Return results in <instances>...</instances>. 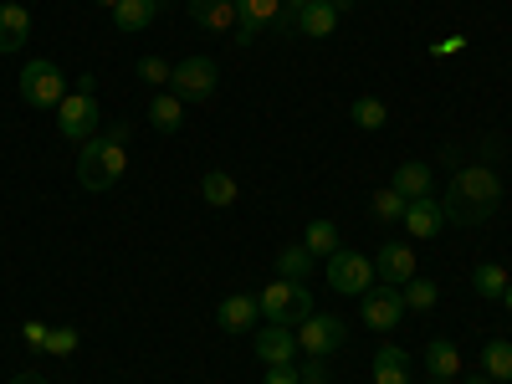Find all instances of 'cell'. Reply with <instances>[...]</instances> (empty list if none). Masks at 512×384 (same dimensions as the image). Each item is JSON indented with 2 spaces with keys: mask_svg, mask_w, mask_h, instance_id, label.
Returning <instances> with one entry per match:
<instances>
[{
  "mask_svg": "<svg viewBox=\"0 0 512 384\" xmlns=\"http://www.w3.org/2000/svg\"><path fill=\"white\" fill-rule=\"evenodd\" d=\"M308 6H313V0H282V16H277V31H282V36H292L297 16H303Z\"/></svg>",
  "mask_w": 512,
  "mask_h": 384,
  "instance_id": "33",
  "label": "cell"
},
{
  "mask_svg": "<svg viewBox=\"0 0 512 384\" xmlns=\"http://www.w3.org/2000/svg\"><path fill=\"white\" fill-rule=\"evenodd\" d=\"M11 384H47V379H41L36 369H21V374H11Z\"/></svg>",
  "mask_w": 512,
  "mask_h": 384,
  "instance_id": "38",
  "label": "cell"
},
{
  "mask_svg": "<svg viewBox=\"0 0 512 384\" xmlns=\"http://www.w3.org/2000/svg\"><path fill=\"white\" fill-rule=\"evenodd\" d=\"M67 98V77H62V67L57 62H26L21 67V103H31V108H57Z\"/></svg>",
  "mask_w": 512,
  "mask_h": 384,
  "instance_id": "7",
  "label": "cell"
},
{
  "mask_svg": "<svg viewBox=\"0 0 512 384\" xmlns=\"http://www.w3.org/2000/svg\"><path fill=\"white\" fill-rule=\"evenodd\" d=\"M21 338H26L31 349H47V323H41V318H26V323H21Z\"/></svg>",
  "mask_w": 512,
  "mask_h": 384,
  "instance_id": "34",
  "label": "cell"
},
{
  "mask_svg": "<svg viewBox=\"0 0 512 384\" xmlns=\"http://www.w3.org/2000/svg\"><path fill=\"white\" fill-rule=\"evenodd\" d=\"M52 113H57V134H62V139H72V144L98 139L103 113H98V98H93V77H82V82H77V88H72Z\"/></svg>",
  "mask_w": 512,
  "mask_h": 384,
  "instance_id": "3",
  "label": "cell"
},
{
  "mask_svg": "<svg viewBox=\"0 0 512 384\" xmlns=\"http://www.w3.org/2000/svg\"><path fill=\"white\" fill-rule=\"evenodd\" d=\"M139 82H149V88H169V77H175V62H164V57H139Z\"/></svg>",
  "mask_w": 512,
  "mask_h": 384,
  "instance_id": "32",
  "label": "cell"
},
{
  "mask_svg": "<svg viewBox=\"0 0 512 384\" xmlns=\"http://www.w3.org/2000/svg\"><path fill=\"white\" fill-rule=\"evenodd\" d=\"M277 16H282V0H236V31H231V41H236V47H251L256 31L277 26Z\"/></svg>",
  "mask_w": 512,
  "mask_h": 384,
  "instance_id": "11",
  "label": "cell"
},
{
  "mask_svg": "<svg viewBox=\"0 0 512 384\" xmlns=\"http://www.w3.org/2000/svg\"><path fill=\"white\" fill-rule=\"evenodd\" d=\"M313 267H318V256H313L303 241H292V246H282V251H277V277H287V282L313 277Z\"/></svg>",
  "mask_w": 512,
  "mask_h": 384,
  "instance_id": "20",
  "label": "cell"
},
{
  "mask_svg": "<svg viewBox=\"0 0 512 384\" xmlns=\"http://www.w3.org/2000/svg\"><path fill=\"white\" fill-rule=\"evenodd\" d=\"M420 364L431 369V379H456L461 374V354H456V344H446V338H431L425 354H420Z\"/></svg>",
  "mask_w": 512,
  "mask_h": 384,
  "instance_id": "19",
  "label": "cell"
},
{
  "mask_svg": "<svg viewBox=\"0 0 512 384\" xmlns=\"http://www.w3.org/2000/svg\"><path fill=\"white\" fill-rule=\"evenodd\" d=\"M221 88V67L210 57H185L175 62V77H169V93H175L180 103H210Z\"/></svg>",
  "mask_w": 512,
  "mask_h": 384,
  "instance_id": "5",
  "label": "cell"
},
{
  "mask_svg": "<svg viewBox=\"0 0 512 384\" xmlns=\"http://www.w3.org/2000/svg\"><path fill=\"white\" fill-rule=\"evenodd\" d=\"M0 6H6V0H0Z\"/></svg>",
  "mask_w": 512,
  "mask_h": 384,
  "instance_id": "44",
  "label": "cell"
},
{
  "mask_svg": "<svg viewBox=\"0 0 512 384\" xmlns=\"http://www.w3.org/2000/svg\"><path fill=\"white\" fill-rule=\"evenodd\" d=\"M98 6H108V11H113V6H118V0H98Z\"/></svg>",
  "mask_w": 512,
  "mask_h": 384,
  "instance_id": "41",
  "label": "cell"
},
{
  "mask_svg": "<svg viewBox=\"0 0 512 384\" xmlns=\"http://www.w3.org/2000/svg\"><path fill=\"white\" fill-rule=\"evenodd\" d=\"M349 6L344 0H313V6L297 16V26H292V36H308V41H323V36H333L338 31V16H344Z\"/></svg>",
  "mask_w": 512,
  "mask_h": 384,
  "instance_id": "14",
  "label": "cell"
},
{
  "mask_svg": "<svg viewBox=\"0 0 512 384\" xmlns=\"http://www.w3.org/2000/svg\"><path fill=\"white\" fill-rule=\"evenodd\" d=\"M77 344H82V333L72 323H57V328H47V349H41V354L67 359V354H77Z\"/></svg>",
  "mask_w": 512,
  "mask_h": 384,
  "instance_id": "31",
  "label": "cell"
},
{
  "mask_svg": "<svg viewBox=\"0 0 512 384\" xmlns=\"http://www.w3.org/2000/svg\"><path fill=\"white\" fill-rule=\"evenodd\" d=\"M256 303H262V318H267V323H282V328L313 318V292H308V282L277 277V282H267L262 292H256Z\"/></svg>",
  "mask_w": 512,
  "mask_h": 384,
  "instance_id": "4",
  "label": "cell"
},
{
  "mask_svg": "<svg viewBox=\"0 0 512 384\" xmlns=\"http://www.w3.org/2000/svg\"><path fill=\"white\" fill-rule=\"evenodd\" d=\"M303 246H308L313 256H333V251H338V226H333V221H313V226L303 231Z\"/></svg>",
  "mask_w": 512,
  "mask_h": 384,
  "instance_id": "29",
  "label": "cell"
},
{
  "mask_svg": "<svg viewBox=\"0 0 512 384\" xmlns=\"http://www.w3.org/2000/svg\"><path fill=\"white\" fill-rule=\"evenodd\" d=\"M369 374H374V384H410V354H405L400 344H384V349L374 354Z\"/></svg>",
  "mask_w": 512,
  "mask_h": 384,
  "instance_id": "18",
  "label": "cell"
},
{
  "mask_svg": "<svg viewBox=\"0 0 512 384\" xmlns=\"http://www.w3.org/2000/svg\"><path fill=\"white\" fill-rule=\"evenodd\" d=\"M405 205H410V200L390 185V190H379V195L369 200V216H374L379 226H390V221H405Z\"/></svg>",
  "mask_w": 512,
  "mask_h": 384,
  "instance_id": "28",
  "label": "cell"
},
{
  "mask_svg": "<svg viewBox=\"0 0 512 384\" xmlns=\"http://www.w3.org/2000/svg\"><path fill=\"white\" fill-rule=\"evenodd\" d=\"M502 303H507V313H512V282H507V292H502Z\"/></svg>",
  "mask_w": 512,
  "mask_h": 384,
  "instance_id": "40",
  "label": "cell"
},
{
  "mask_svg": "<svg viewBox=\"0 0 512 384\" xmlns=\"http://www.w3.org/2000/svg\"><path fill=\"white\" fill-rule=\"evenodd\" d=\"M154 16H159V0H118V6H113L118 31H144Z\"/></svg>",
  "mask_w": 512,
  "mask_h": 384,
  "instance_id": "24",
  "label": "cell"
},
{
  "mask_svg": "<svg viewBox=\"0 0 512 384\" xmlns=\"http://www.w3.org/2000/svg\"><path fill=\"white\" fill-rule=\"evenodd\" d=\"M461 384H492V379L487 374H472V379H461Z\"/></svg>",
  "mask_w": 512,
  "mask_h": 384,
  "instance_id": "39",
  "label": "cell"
},
{
  "mask_svg": "<svg viewBox=\"0 0 512 384\" xmlns=\"http://www.w3.org/2000/svg\"><path fill=\"white\" fill-rule=\"evenodd\" d=\"M482 374H487L492 384H497V379H502V384L512 379V338H492V344L482 349Z\"/></svg>",
  "mask_w": 512,
  "mask_h": 384,
  "instance_id": "26",
  "label": "cell"
},
{
  "mask_svg": "<svg viewBox=\"0 0 512 384\" xmlns=\"http://www.w3.org/2000/svg\"><path fill=\"white\" fill-rule=\"evenodd\" d=\"M267 384H303V379H297V364H282V369H267Z\"/></svg>",
  "mask_w": 512,
  "mask_h": 384,
  "instance_id": "36",
  "label": "cell"
},
{
  "mask_svg": "<svg viewBox=\"0 0 512 384\" xmlns=\"http://www.w3.org/2000/svg\"><path fill=\"white\" fill-rule=\"evenodd\" d=\"M461 47H466V36H446V41H436L431 52H436V57H451V52H461Z\"/></svg>",
  "mask_w": 512,
  "mask_h": 384,
  "instance_id": "37",
  "label": "cell"
},
{
  "mask_svg": "<svg viewBox=\"0 0 512 384\" xmlns=\"http://www.w3.org/2000/svg\"><path fill=\"white\" fill-rule=\"evenodd\" d=\"M149 123L159 128V134H180V128H185V103L175 93H159L149 103Z\"/></svg>",
  "mask_w": 512,
  "mask_h": 384,
  "instance_id": "21",
  "label": "cell"
},
{
  "mask_svg": "<svg viewBox=\"0 0 512 384\" xmlns=\"http://www.w3.org/2000/svg\"><path fill=\"white\" fill-rule=\"evenodd\" d=\"M507 282H512V277H507L497 262H477V267H472V292H477V297H492V303H502Z\"/></svg>",
  "mask_w": 512,
  "mask_h": 384,
  "instance_id": "27",
  "label": "cell"
},
{
  "mask_svg": "<svg viewBox=\"0 0 512 384\" xmlns=\"http://www.w3.org/2000/svg\"><path fill=\"white\" fill-rule=\"evenodd\" d=\"M425 384H451V379H425Z\"/></svg>",
  "mask_w": 512,
  "mask_h": 384,
  "instance_id": "42",
  "label": "cell"
},
{
  "mask_svg": "<svg viewBox=\"0 0 512 384\" xmlns=\"http://www.w3.org/2000/svg\"><path fill=\"white\" fill-rule=\"evenodd\" d=\"M190 21L200 31H236V0H190Z\"/></svg>",
  "mask_w": 512,
  "mask_h": 384,
  "instance_id": "17",
  "label": "cell"
},
{
  "mask_svg": "<svg viewBox=\"0 0 512 384\" xmlns=\"http://www.w3.org/2000/svg\"><path fill=\"white\" fill-rule=\"evenodd\" d=\"M256 318H262L256 292H236V297H226V303L216 308V323H221L226 333H246V328H256Z\"/></svg>",
  "mask_w": 512,
  "mask_h": 384,
  "instance_id": "15",
  "label": "cell"
},
{
  "mask_svg": "<svg viewBox=\"0 0 512 384\" xmlns=\"http://www.w3.org/2000/svg\"><path fill=\"white\" fill-rule=\"evenodd\" d=\"M297 333L282 328V323H262L256 328V359H262L267 369H282V364H297Z\"/></svg>",
  "mask_w": 512,
  "mask_h": 384,
  "instance_id": "12",
  "label": "cell"
},
{
  "mask_svg": "<svg viewBox=\"0 0 512 384\" xmlns=\"http://www.w3.org/2000/svg\"><path fill=\"white\" fill-rule=\"evenodd\" d=\"M349 118H354L359 128H369V134H374V128H384V123H390V108H384L379 98H354Z\"/></svg>",
  "mask_w": 512,
  "mask_h": 384,
  "instance_id": "30",
  "label": "cell"
},
{
  "mask_svg": "<svg viewBox=\"0 0 512 384\" xmlns=\"http://www.w3.org/2000/svg\"><path fill=\"white\" fill-rule=\"evenodd\" d=\"M26 36H31V16H26V6L21 0H6L0 6V52H21L26 47Z\"/></svg>",
  "mask_w": 512,
  "mask_h": 384,
  "instance_id": "16",
  "label": "cell"
},
{
  "mask_svg": "<svg viewBox=\"0 0 512 384\" xmlns=\"http://www.w3.org/2000/svg\"><path fill=\"white\" fill-rule=\"evenodd\" d=\"M123 169H128V149L118 144V139H108V134H98V139H88L82 144V154H77V185L82 190H113L118 180H123Z\"/></svg>",
  "mask_w": 512,
  "mask_h": 384,
  "instance_id": "2",
  "label": "cell"
},
{
  "mask_svg": "<svg viewBox=\"0 0 512 384\" xmlns=\"http://www.w3.org/2000/svg\"><path fill=\"white\" fill-rule=\"evenodd\" d=\"M369 262H374V282H390V287H405L420 272L410 241H379V256H369Z\"/></svg>",
  "mask_w": 512,
  "mask_h": 384,
  "instance_id": "10",
  "label": "cell"
},
{
  "mask_svg": "<svg viewBox=\"0 0 512 384\" xmlns=\"http://www.w3.org/2000/svg\"><path fill=\"white\" fill-rule=\"evenodd\" d=\"M364 328H374V333H390V328H400V318H405V297H400V287H390V282H374L364 297Z\"/></svg>",
  "mask_w": 512,
  "mask_h": 384,
  "instance_id": "9",
  "label": "cell"
},
{
  "mask_svg": "<svg viewBox=\"0 0 512 384\" xmlns=\"http://www.w3.org/2000/svg\"><path fill=\"white\" fill-rule=\"evenodd\" d=\"M200 195H205V205H216V210H231L236 205V180L226 175V169H205V180H200Z\"/></svg>",
  "mask_w": 512,
  "mask_h": 384,
  "instance_id": "23",
  "label": "cell"
},
{
  "mask_svg": "<svg viewBox=\"0 0 512 384\" xmlns=\"http://www.w3.org/2000/svg\"><path fill=\"white\" fill-rule=\"evenodd\" d=\"M297 379H303V384H328V369H323V359H308V369L297 374Z\"/></svg>",
  "mask_w": 512,
  "mask_h": 384,
  "instance_id": "35",
  "label": "cell"
},
{
  "mask_svg": "<svg viewBox=\"0 0 512 384\" xmlns=\"http://www.w3.org/2000/svg\"><path fill=\"white\" fill-rule=\"evenodd\" d=\"M405 200H420V195H431V169H425L420 159H405L400 169H395V180H390Z\"/></svg>",
  "mask_w": 512,
  "mask_h": 384,
  "instance_id": "22",
  "label": "cell"
},
{
  "mask_svg": "<svg viewBox=\"0 0 512 384\" xmlns=\"http://www.w3.org/2000/svg\"><path fill=\"white\" fill-rule=\"evenodd\" d=\"M446 221L456 226H482L502 210V175L492 164H461L451 175V190H446Z\"/></svg>",
  "mask_w": 512,
  "mask_h": 384,
  "instance_id": "1",
  "label": "cell"
},
{
  "mask_svg": "<svg viewBox=\"0 0 512 384\" xmlns=\"http://www.w3.org/2000/svg\"><path fill=\"white\" fill-rule=\"evenodd\" d=\"M338 297H364L369 287H374V262L364 251H349V246H338L333 256H328V277H323Z\"/></svg>",
  "mask_w": 512,
  "mask_h": 384,
  "instance_id": "6",
  "label": "cell"
},
{
  "mask_svg": "<svg viewBox=\"0 0 512 384\" xmlns=\"http://www.w3.org/2000/svg\"><path fill=\"white\" fill-rule=\"evenodd\" d=\"M400 297H405V308H410V313H431V308L441 303V287H436L431 277H420V272H415V277L400 287Z\"/></svg>",
  "mask_w": 512,
  "mask_h": 384,
  "instance_id": "25",
  "label": "cell"
},
{
  "mask_svg": "<svg viewBox=\"0 0 512 384\" xmlns=\"http://www.w3.org/2000/svg\"><path fill=\"white\" fill-rule=\"evenodd\" d=\"M410 236H420V241H431V236H441L446 231V205L436 200V195H420V200H410L405 205V221H400Z\"/></svg>",
  "mask_w": 512,
  "mask_h": 384,
  "instance_id": "13",
  "label": "cell"
},
{
  "mask_svg": "<svg viewBox=\"0 0 512 384\" xmlns=\"http://www.w3.org/2000/svg\"><path fill=\"white\" fill-rule=\"evenodd\" d=\"M344 6H359V0H344Z\"/></svg>",
  "mask_w": 512,
  "mask_h": 384,
  "instance_id": "43",
  "label": "cell"
},
{
  "mask_svg": "<svg viewBox=\"0 0 512 384\" xmlns=\"http://www.w3.org/2000/svg\"><path fill=\"white\" fill-rule=\"evenodd\" d=\"M344 344H349V328H344V318L313 313V318L297 323V349H303L308 359H333Z\"/></svg>",
  "mask_w": 512,
  "mask_h": 384,
  "instance_id": "8",
  "label": "cell"
}]
</instances>
